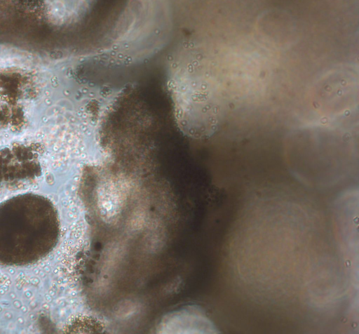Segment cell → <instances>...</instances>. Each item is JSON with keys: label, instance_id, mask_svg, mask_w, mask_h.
I'll list each match as a JSON object with an SVG mask.
<instances>
[{"label": "cell", "instance_id": "2", "mask_svg": "<svg viewBox=\"0 0 359 334\" xmlns=\"http://www.w3.org/2000/svg\"><path fill=\"white\" fill-rule=\"evenodd\" d=\"M71 330L79 333H102L104 327L98 320L92 317H80L71 325Z\"/></svg>", "mask_w": 359, "mask_h": 334}, {"label": "cell", "instance_id": "1", "mask_svg": "<svg viewBox=\"0 0 359 334\" xmlns=\"http://www.w3.org/2000/svg\"><path fill=\"white\" fill-rule=\"evenodd\" d=\"M57 210L47 197L34 193L0 203V264L23 266L47 256L60 236Z\"/></svg>", "mask_w": 359, "mask_h": 334}]
</instances>
